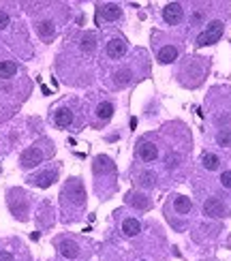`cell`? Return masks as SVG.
<instances>
[{
	"label": "cell",
	"mask_w": 231,
	"mask_h": 261,
	"mask_svg": "<svg viewBox=\"0 0 231 261\" xmlns=\"http://www.w3.org/2000/svg\"><path fill=\"white\" fill-rule=\"evenodd\" d=\"M86 205V191H84V184L79 178H69L67 184L62 186L60 191V208L64 214H73L71 221H77L79 212L84 210Z\"/></svg>",
	"instance_id": "obj_1"
},
{
	"label": "cell",
	"mask_w": 231,
	"mask_h": 261,
	"mask_svg": "<svg viewBox=\"0 0 231 261\" xmlns=\"http://www.w3.org/2000/svg\"><path fill=\"white\" fill-rule=\"evenodd\" d=\"M53 156V144L47 137H41L39 141H35L32 146H28L19 156V167L21 169H35V167L43 165L47 159Z\"/></svg>",
	"instance_id": "obj_2"
},
{
	"label": "cell",
	"mask_w": 231,
	"mask_h": 261,
	"mask_svg": "<svg viewBox=\"0 0 231 261\" xmlns=\"http://www.w3.org/2000/svg\"><path fill=\"white\" fill-rule=\"evenodd\" d=\"M53 246H56V251L60 257L69 259V261H79L86 257V253L90 251V242L82 240V238L77 236H58L56 240H53Z\"/></svg>",
	"instance_id": "obj_3"
},
{
	"label": "cell",
	"mask_w": 231,
	"mask_h": 261,
	"mask_svg": "<svg viewBox=\"0 0 231 261\" xmlns=\"http://www.w3.org/2000/svg\"><path fill=\"white\" fill-rule=\"evenodd\" d=\"M52 122L58 129H71V130H79L82 122H79L77 110H75V101H62L56 107H52Z\"/></svg>",
	"instance_id": "obj_4"
},
{
	"label": "cell",
	"mask_w": 231,
	"mask_h": 261,
	"mask_svg": "<svg viewBox=\"0 0 231 261\" xmlns=\"http://www.w3.org/2000/svg\"><path fill=\"white\" fill-rule=\"evenodd\" d=\"M35 30H36V35H39L41 41H45V43L53 41V37L58 35L60 26H58V19L52 15V9L35 11Z\"/></svg>",
	"instance_id": "obj_5"
},
{
	"label": "cell",
	"mask_w": 231,
	"mask_h": 261,
	"mask_svg": "<svg viewBox=\"0 0 231 261\" xmlns=\"http://www.w3.org/2000/svg\"><path fill=\"white\" fill-rule=\"evenodd\" d=\"M0 261H32L28 246L18 238L0 240Z\"/></svg>",
	"instance_id": "obj_6"
},
{
	"label": "cell",
	"mask_w": 231,
	"mask_h": 261,
	"mask_svg": "<svg viewBox=\"0 0 231 261\" xmlns=\"http://www.w3.org/2000/svg\"><path fill=\"white\" fill-rule=\"evenodd\" d=\"M7 204H9L11 214L18 221H28V214H30V195L28 193H24L21 188H11Z\"/></svg>",
	"instance_id": "obj_7"
},
{
	"label": "cell",
	"mask_w": 231,
	"mask_h": 261,
	"mask_svg": "<svg viewBox=\"0 0 231 261\" xmlns=\"http://www.w3.org/2000/svg\"><path fill=\"white\" fill-rule=\"evenodd\" d=\"M58 173H60V165H58V163H52V165L43 167V169H39L36 173L28 176V184L39 186V188H47L58 180Z\"/></svg>",
	"instance_id": "obj_8"
},
{
	"label": "cell",
	"mask_w": 231,
	"mask_h": 261,
	"mask_svg": "<svg viewBox=\"0 0 231 261\" xmlns=\"http://www.w3.org/2000/svg\"><path fill=\"white\" fill-rule=\"evenodd\" d=\"M24 81L21 67L11 58H0V84H18Z\"/></svg>",
	"instance_id": "obj_9"
},
{
	"label": "cell",
	"mask_w": 231,
	"mask_h": 261,
	"mask_svg": "<svg viewBox=\"0 0 231 261\" xmlns=\"http://www.w3.org/2000/svg\"><path fill=\"white\" fill-rule=\"evenodd\" d=\"M221 37H223V21H210V24H208V28L203 30L201 35H197L195 45L197 47L212 45V43H216Z\"/></svg>",
	"instance_id": "obj_10"
},
{
	"label": "cell",
	"mask_w": 231,
	"mask_h": 261,
	"mask_svg": "<svg viewBox=\"0 0 231 261\" xmlns=\"http://www.w3.org/2000/svg\"><path fill=\"white\" fill-rule=\"evenodd\" d=\"M128 50L124 37H111L109 41H107V47H105V54L109 60H122L124 58V54Z\"/></svg>",
	"instance_id": "obj_11"
},
{
	"label": "cell",
	"mask_w": 231,
	"mask_h": 261,
	"mask_svg": "<svg viewBox=\"0 0 231 261\" xmlns=\"http://www.w3.org/2000/svg\"><path fill=\"white\" fill-rule=\"evenodd\" d=\"M182 18H184V9H182V4L180 2H169V4H165V9H163V19L167 21L169 26H178Z\"/></svg>",
	"instance_id": "obj_12"
},
{
	"label": "cell",
	"mask_w": 231,
	"mask_h": 261,
	"mask_svg": "<svg viewBox=\"0 0 231 261\" xmlns=\"http://www.w3.org/2000/svg\"><path fill=\"white\" fill-rule=\"evenodd\" d=\"M137 156L142 159L143 163H152L154 159L159 156V150L152 141H148V137H143L142 141L137 144Z\"/></svg>",
	"instance_id": "obj_13"
},
{
	"label": "cell",
	"mask_w": 231,
	"mask_h": 261,
	"mask_svg": "<svg viewBox=\"0 0 231 261\" xmlns=\"http://www.w3.org/2000/svg\"><path fill=\"white\" fill-rule=\"evenodd\" d=\"M203 214L216 219V216H225V214H227V210H225L223 201L218 197H210V199H206V204H203Z\"/></svg>",
	"instance_id": "obj_14"
},
{
	"label": "cell",
	"mask_w": 231,
	"mask_h": 261,
	"mask_svg": "<svg viewBox=\"0 0 231 261\" xmlns=\"http://www.w3.org/2000/svg\"><path fill=\"white\" fill-rule=\"evenodd\" d=\"M114 110H116V107H114V103H111V101H99V103H96V107H94V116L96 118H99V120H109V118L111 116H114Z\"/></svg>",
	"instance_id": "obj_15"
},
{
	"label": "cell",
	"mask_w": 231,
	"mask_h": 261,
	"mask_svg": "<svg viewBox=\"0 0 231 261\" xmlns=\"http://www.w3.org/2000/svg\"><path fill=\"white\" fill-rule=\"evenodd\" d=\"M178 54H180L178 47H176V45H169V43H167L165 47H159V54H157V56H159V62H160V64H169V62H174L176 58H178Z\"/></svg>",
	"instance_id": "obj_16"
},
{
	"label": "cell",
	"mask_w": 231,
	"mask_h": 261,
	"mask_svg": "<svg viewBox=\"0 0 231 261\" xmlns=\"http://www.w3.org/2000/svg\"><path fill=\"white\" fill-rule=\"evenodd\" d=\"M96 13H99V18H103V19H107V21H114V19H120L122 11H120V7H118V4H101Z\"/></svg>",
	"instance_id": "obj_17"
},
{
	"label": "cell",
	"mask_w": 231,
	"mask_h": 261,
	"mask_svg": "<svg viewBox=\"0 0 231 261\" xmlns=\"http://www.w3.org/2000/svg\"><path fill=\"white\" fill-rule=\"evenodd\" d=\"M193 210V204L186 195H176L174 197V212L176 214H189Z\"/></svg>",
	"instance_id": "obj_18"
},
{
	"label": "cell",
	"mask_w": 231,
	"mask_h": 261,
	"mask_svg": "<svg viewBox=\"0 0 231 261\" xmlns=\"http://www.w3.org/2000/svg\"><path fill=\"white\" fill-rule=\"evenodd\" d=\"M126 201L131 205H135V208H150V199L148 195H142V193H128L126 195Z\"/></svg>",
	"instance_id": "obj_19"
},
{
	"label": "cell",
	"mask_w": 231,
	"mask_h": 261,
	"mask_svg": "<svg viewBox=\"0 0 231 261\" xmlns=\"http://www.w3.org/2000/svg\"><path fill=\"white\" fill-rule=\"evenodd\" d=\"M122 231L126 233V236H131V238H135L139 231H142V225L135 221V219H124L122 221Z\"/></svg>",
	"instance_id": "obj_20"
},
{
	"label": "cell",
	"mask_w": 231,
	"mask_h": 261,
	"mask_svg": "<svg viewBox=\"0 0 231 261\" xmlns=\"http://www.w3.org/2000/svg\"><path fill=\"white\" fill-rule=\"evenodd\" d=\"M201 163L208 171H214V169H218V165H221V159H218L216 154H210V152H208V154H203Z\"/></svg>",
	"instance_id": "obj_21"
},
{
	"label": "cell",
	"mask_w": 231,
	"mask_h": 261,
	"mask_svg": "<svg viewBox=\"0 0 231 261\" xmlns=\"http://www.w3.org/2000/svg\"><path fill=\"white\" fill-rule=\"evenodd\" d=\"M13 26V15L7 9H0V32H7Z\"/></svg>",
	"instance_id": "obj_22"
},
{
	"label": "cell",
	"mask_w": 231,
	"mask_h": 261,
	"mask_svg": "<svg viewBox=\"0 0 231 261\" xmlns=\"http://www.w3.org/2000/svg\"><path fill=\"white\" fill-rule=\"evenodd\" d=\"M216 144L223 146V148H227V146H231V130L229 129H223L216 133Z\"/></svg>",
	"instance_id": "obj_23"
},
{
	"label": "cell",
	"mask_w": 231,
	"mask_h": 261,
	"mask_svg": "<svg viewBox=\"0 0 231 261\" xmlns=\"http://www.w3.org/2000/svg\"><path fill=\"white\" fill-rule=\"evenodd\" d=\"M221 184L225 188H231V171H223L221 176Z\"/></svg>",
	"instance_id": "obj_24"
},
{
	"label": "cell",
	"mask_w": 231,
	"mask_h": 261,
	"mask_svg": "<svg viewBox=\"0 0 231 261\" xmlns=\"http://www.w3.org/2000/svg\"><path fill=\"white\" fill-rule=\"evenodd\" d=\"M142 261H146V259H142Z\"/></svg>",
	"instance_id": "obj_25"
}]
</instances>
